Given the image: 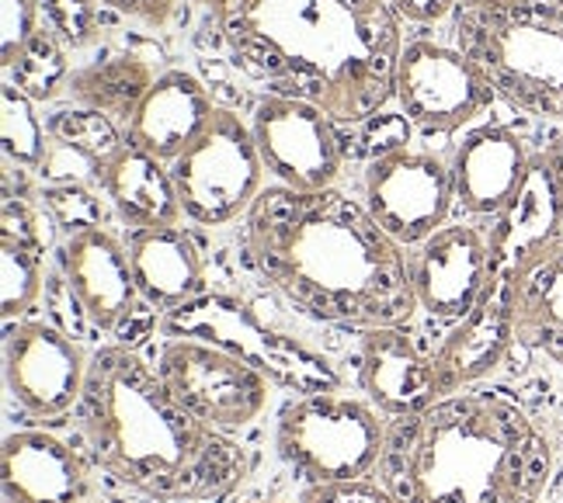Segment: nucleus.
Returning <instances> with one entry per match:
<instances>
[{
  "mask_svg": "<svg viewBox=\"0 0 563 503\" xmlns=\"http://www.w3.org/2000/svg\"><path fill=\"white\" fill-rule=\"evenodd\" d=\"M230 59L268 94L365 125L397 94L400 18L386 0H195Z\"/></svg>",
  "mask_w": 563,
  "mask_h": 503,
  "instance_id": "obj_1",
  "label": "nucleus"
},
{
  "mask_svg": "<svg viewBox=\"0 0 563 503\" xmlns=\"http://www.w3.org/2000/svg\"><path fill=\"white\" fill-rule=\"evenodd\" d=\"M244 236L268 286L323 323L373 331L421 310L407 247L338 188L268 185L247 212Z\"/></svg>",
  "mask_w": 563,
  "mask_h": 503,
  "instance_id": "obj_2",
  "label": "nucleus"
},
{
  "mask_svg": "<svg viewBox=\"0 0 563 503\" xmlns=\"http://www.w3.org/2000/svg\"><path fill=\"white\" fill-rule=\"evenodd\" d=\"M80 431L101 469L164 503L223 500L244 483L251 455L170 396L157 365L122 344L91 355Z\"/></svg>",
  "mask_w": 563,
  "mask_h": 503,
  "instance_id": "obj_3",
  "label": "nucleus"
},
{
  "mask_svg": "<svg viewBox=\"0 0 563 503\" xmlns=\"http://www.w3.org/2000/svg\"><path fill=\"white\" fill-rule=\"evenodd\" d=\"M553 445L497 392H452L386 427L379 483L397 503H539Z\"/></svg>",
  "mask_w": 563,
  "mask_h": 503,
  "instance_id": "obj_4",
  "label": "nucleus"
},
{
  "mask_svg": "<svg viewBox=\"0 0 563 503\" xmlns=\"http://www.w3.org/2000/svg\"><path fill=\"white\" fill-rule=\"evenodd\" d=\"M456 49L515 108L563 125V0L463 8Z\"/></svg>",
  "mask_w": 563,
  "mask_h": 503,
  "instance_id": "obj_5",
  "label": "nucleus"
},
{
  "mask_svg": "<svg viewBox=\"0 0 563 503\" xmlns=\"http://www.w3.org/2000/svg\"><path fill=\"white\" fill-rule=\"evenodd\" d=\"M386 424L373 403L344 392L296 396L278 413L275 448L296 476L310 483L365 479L379 469Z\"/></svg>",
  "mask_w": 563,
  "mask_h": 503,
  "instance_id": "obj_6",
  "label": "nucleus"
},
{
  "mask_svg": "<svg viewBox=\"0 0 563 503\" xmlns=\"http://www.w3.org/2000/svg\"><path fill=\"white\" fill-rule=\"evenodd\" d=\"M164 331L170 337H199L223 347V351L244 358L251 368L262 371L272 385L299 392V396L341 389V379L328 358L289 334L272 331L244 302H236L230 295H216V292L199 295L195 302L181 305V310L167 313Z\"/></svg>",
  "mask_w": 563,
  "mask_h": 503,
  "instance_id": "obj_7",
  "label": "nucleus"
},
{
  "mask_svg": "<svg viewBox=\"0 0 563 503\" xmlns=\"http://www.w3.org/2000/svg\"><path fill=\"white\" fill-rule=\"evenodd\" d=\"M265 174L251 122L230 108H216L199 139L170 164L181 212L199 226H227L247 215L265 191Z\"/></svg>",
  "mask_w": 563,
  "mask_h": 503,
  "instance_id": "obj_8",
  "label": "nucleus"
},
{
  "mask_svg": "<svg viewBox=\"0 0 563 503\" xmlns=\"http://www.w3.org/2000/svg\"><path fill=\"white\" fill-rule=\"evenodd\" d=\"M157 371L195 421L223 434L251 427L272 400V382L262 371L199 337H170L161 347Z\"/></svg>",
  "mask_w": 563,
  "mask_h": 503,
  "instance_id": "obj_9",
  "label": "nucleus"
},
{
  "mask_svg": "<svg viewBox=\"0 0 563 503\" xmlns=\"http://www.w3.org/2000/svg\"><path fill=\"white\" fill-rule=\"evenodd\" d=\"M394 98L410 125L449 136L481 119L494 104L497 91L484 70L456 46L415 38L404 42Z\"/></svg>",
  "mask_w": 563,
  "mask_h": 503,
  "instance_id": "obj_10",
  "label": "nucleus"
},
{
  "mask_svg": "<svg viewBox=\"0 0 563 503\" xmlns=\"http://www.w3.org/2000/svg\"><path fill=\"white\" fill-rule=\"evenodd\" d=\"M456 202L452 167L439 153L400 146L365 164V209L404 247H418L439 233Z\"/></svg>",
  "mask_w": 563,
  "mask_h": 503,
  "instance_id": "obj_11",
  "label": "nucleus"
},
{
  "mask_svg": "<svg viewBox=\"0 0 563 503\" xmlns=\"http://www.w3.org/2000/svg\"><path fill=\"white\" fill-rule=\"evenodd\" d=\"M328 112L299 98L265 94L251 112V133L265 170L292 191L334 188L344 167V139Z\"/></svg>",
  "mask_w": 563,
  "mask_h": 503,
  "instance_id": "obj_12",
  "label": "nucleus"
},
{
  "mask_svg": "<svg viewBox=\"0 0 563 503\" xmlns=\"http://www.w3.org/2000/svg\"><path fill=\"white\" fill-rule=\"evenodd\" d=\"M88 365L80 344L42 320H18L4 331V382L11 400L38 421L80 406Z\"/></svg>",
  "mask_w": 563,
  "mask_h": 503,
  "instance_id": "obj_13",
  "label": "nucleus"
},
{
  "mask_svg": "<svg viewBox=\"0 0 563 503\" xmlns=\"http://www.w3.org/2000/svg\"><path fill=\"white\" fill-rule=\"evenodd\" d=\"M515 281L490 275L484 295L460 323H452L449 337L431 355L439 400L494 376L508 358L515 344Z\"/></svg>",
  "mask_w": 563,
  "mask_h": 503,
  "instance_id": "obj_14",
  "label": "nucleus"
},
{
  "mask_svg": "<svg viewBox=\"0 0 563 503\" xmlns=\"http://www.w3.org/2000/svg\"><path fill=\"white\" fill-rule=\"evenodd\" d=\"M410 281L421 310L460 323L490 281L487 236L473 226H442L410 254Z\"/></svg>",
  "mask_w": 563,
  "mask_h": 503,
  "instance_id": "obj_15",
  "label": "nucleus"
},
{
  "mask_svg": "<svg viewBox=\"0 0 563 503\" xmlns=\"http://www.w3.org/2000/svg\"><path fill=\"white\" fill-rule=\"evenodd\" d=\"M563 185L550 153H532L522 185L515 188L508 205L494 215L487 233L490 275L518 278L529 260L563 236Z\"/></svg>",
  "mask_w": 563,
  "mask_h": 503,
  "instance_id": "obj_16",
  "label": "nucleus"
},
{
  "mask_svg": "<svg viewBox=\"0 0 563 503\" xmlns=\"http://www.w3.org/2000/svg\"><path fill=\"white\" fill-rule=\"evenodd\" d=\"M59 265L80 313L98 331H115L133 316L140 289L133 265H129V250L115 233H108L104 226L70 233L59 247Z\"/></svg>",
  "mask_w": 563,
  "mask_h": 503,
  "instance_id": "obj_17",
  "label": "nucleus"
},
{
  "mask_svg": "<svg viewBox=\"0 0 563 503\" xmlns=\"http://www.w3.org/2000/svg\"><path fill=\"white\" fill-rule=\"evenodd\" d=\"M358 382L369 403L394 421L415 417V413L439 400L431 358L421 355V347L404 323L362 331Z\"/></svg>",
  "mask_w": 563,
  "mask_h": 503,
  "instance_id": "obj_18",
  "label": "nucleus"
},
{
  "mask_svg": "<svg viewBox=\"0 0 563 503\" xmlns=\"http://www.w3.org/2000/svg\"><path fill=\"white\" fill-rule=\"evenodd\" d=\"M4 503H84L91 483L84 458L49 431H14L0 445Z\"/></svg>",
  "mask_w": 563,
  "mask_h": 503,
  "instance_id": "obj_19",
  "label": "nucleus"
},
{
  "mask_svg": "<svg viewBox=\"0 0 563 503\" xmlns=\"http://www.w3.org/2000/svg\"><path fill=\"white\" fill-rule=\"evenodd\" d=\"M216 115L209 87L191 70H164L146 91L140 108L125 125V143L146 149L150 157L175 164L199 139V133Z\"/></svg>",
  "mask_w": 563,
  "mask_h": 503,
  "instance_id": "obj_20",
  "label": "nucleus"
},
{
  "mask_svg": "<svg viewBox=\"0 0 563 503\" xmlns=\"http://www.w3.org/2000/svg\"><path fill=\"white\" fill-rule=\"evenodd\" d=\"M532 153L508 125H476L452 153L456 202L473 215H497L522 185Z\"/></svg>",
  "mask_w": 563,
  "mask_h": 503,
  "instance_id": "obj_21",
  "label": "nucleus"
},
{
  "mask_svg": "<svg viewBox=\"0 0 563 503\" xmlns=\"http://www.w3.org/2000/svg\"><path fill=\"white\" fill-rule=\"evenodd\" d=\"M129 265L140 299L161 313H175L181 305L206 295V265L199 247L181 226H146L125 239Z\"/></svg>",
  "mask_w": 563,
  "mask_h": 503,
  "instance_id": "obj_22",
  "label": "nucleus"
},
{
  "mask_svg": "<svg viewBox=\"0 0 563 503\" xmlns=\"http://www.w3.org/2000/svg\"><path fill=\"white\" fill-rule=\"evenodd\" d=\"M98 185L104 191V199L112 202L122 223L133 230L146 226H178L181 202L178 188L170 178V164L150 157L146 149L133 143H119L115 153L101 164Z\"/></svg>",
  "mask_w": 563,
  "mask_h": 503,
  "instance_id": "obj_23",
  "label": "nucleus"
},
{
  "mask_svg": "<svg viewBox=\"0 0 563 503\" xmlns=\"http://www.w3.org/2000/svg\"><path fill=\"white\" fill-rule=\"evenodd\" d=\"M515 340L563 365V236L539 250L515 281Z\"/></svg>",
  "mask_w": 563,
  "mask_h": 503,
  "instance_id": "obj_24",
  "label": "nucleus"
},
{
  "mask_svg": "<svg viewBox=\"0 0 563 503\" xmlns=\"http://www.w3.org/2000/svg\"><path fill=\"white\" fill-rule=\"evenodd\" d=\"M157 77L161 74H154V67L140 56H108L74 70L67 91L74 94V101L91 108V112L129 125V119H133V112Z\"/></svg>",
  "mask_w": 563,
  "mask_h": 503,
  "instance_id": "obj_25",
  "label": "nucleus"
},
{
  "mask_svg": "<svg viewBox=\"0 0 563 503\" xmlns=\"http://www.w3.org/2000/svg\"><path fill=\"white\" fill-rule=\"evenodd\" d=\"M70 59H67V42H63L46 21L38 32L29 38V46L18 53V59L4 70V80H11L21 94H29L35 104L53 101L70 87Z\"/></svg>",
  "mask_w": 563,
  "mask_h": 503,
  "instance_id": "obj_26",
  "label": "nucleus"
},
{
  "mask_svg": "<svg viewBox=\"0 0 563 503\" xmlns=\"http://www.w3.org/2000/svg\"><path fill=\"white\" fill-rule=\"evenodd\" d=\"M0 143L4 160L25 170H38L49 164V125L38 119L35 101L21 94L11 80L0 83Z\"/></svg>",
  "mask_w": 563,
  "mask_h": 503,
  "instance_id": "obj_27",
  "label": "nucleus"
},
{
  "mask_svg": "<svg viewBox=\"0 0 563 503\" xmlns=\"http://www.w3.org/2000/svg\"><path fill=\"white\" fill-rule=\"evenodd\" d=\"M49 139L56 149L63 153H74V157H84L95 174L101 170V164L112 157L115 146L122 143L119 133H115V122L101 115V112H91V108H77V112H56L49 122Z\"/></svg>",
  "mask_w": 563,
  "mask_h": 503,
  "instance_id": "obj_28",
  "label": "nucleus"
},
{
  "mask_svg": "<svg viewBox=\"0 0 563 503\" xmlns=\"http://www.w3.org/2000/svg\"><path fill=\"white\" fill-rule=\"evenodd\" d=\"M42 295V250L0 236V313L18 323Z\"/></svg>",
  "mask_w": 563,
  "mask_h": 503,
  "instance_id": "obj_29",
  "label": "nucleus"
},
{
  "mask_svg": "<svg viewBox=\"0 0 563 503\" xmlns=\"http://www.w3.org/2000/svg\"><path fill=\"white\" fill-rule=\"evenodd\" d=\"M46 11V25L74 49L91 46L101 35V4L98 0H38Z\"/></svg>",
  "mask_w": 563,
  "mask_h": 503,
  "instance_id": "obj_30",
  "label": "nucleus"
},
{
  "mask_svg": "<svg viewBox=\"0 0 563 503\" xmlns=\"http://www.w3.org/2000/svg\"><path fill=\"white\" fill-rule=\"evenodd\" d=\"M42 209L63 230H88V226H101V205L91 191H84L74 181H63L42 191Z\"/></svg>",
  "mask_w": 563,
  "mask_h": 503,
  "instance_id": "obj_31",
  "label": "nucleus"
},
{
  "mask_svg": "<svg viewBox=\"0 0 563 503\" xmlns=\"http://www.w3.org/2000/svg\"><path fill=\"white\" fill-rule=\"evenodd\" d=\"M38 25V0H0V67H11Z\"/></svg>",
  "mask_w": 563,
  "mask_h": 503,
  "instance_id": "obj_32",
  "label": "nucleus"
},
{
  "mask_svg": "<svg viewBox=\"0 0 563 503\" xmlns=\"http://www.w3.org/2000/svg\"><path fill=\"white\" fill-rule=\"evenodd\" d=\"M299 503H397L376 479H338V483H310L299 493Z\"/></svg>",
  "mask_w": 563,
  "mask_h": 503,
  "instance_id": "obj_33",
  "label": "nucleus"
},
{
  "mask_svg": "<svg viewBox=\"0 0 563 503\" xmlns=\"http://www.w3.org/2000/svg\"><path fill=\"white\" fill-rule=\"evenodd\" d=\"M46 209H32L18 199H4V226H0V236L8 239H21L35 250H46L49 247V230H46Z\"/></svg>",
  "mask_w": 563,
  "mask_h": 503,
  "instance_id": "obj_34",
  "label": "nucleus"
},
{
  "mask_svg": "<svg viewBox=\"0 0 563 503\" xmlns=\"http://www.w3.org/2000/svg\"><path fill=\"white\" fill-rule=\"evenodd\" d=\"M104 11H115L122 18H133L146 29H164L175 18L178 0H98Z\"/></svg>",
  "mask_w": 563,
  "mask_h": 503,
  "instance_id": "obj_35",
  "label": "nucleus"
},
{
  "mask_svg": "<svg viewBox=\"0 0 563 503\" xmlns=\"http://www.w3.org/2000/svg\"><path fill=\"white\" fill-rule=\"evenodd\" d=\"M369 125V139L376 143L373 149V157L376 153H386V149H400V146H410V122L407 115H394V112H383L376 115L373 122H365Z\"/></svg>",
  "mask_w": 563,
  "mask_h": 503,
  "instance_id": "obj_36",
  "label": "nucleus"
},
{
  "mask_svg": "<svg viewBox=\"0 0 563 503\" xmlns=\"http://www.w3.org/2000/svg\"><path fill=\"white\" fill-rule=\"evenodd\" d=\"M386 4L397 18L418 21V25H435V21H445L456 11L460 0H386Z\"/></svg>",
  "mask_w": 563,
  "mask_h": 503,
  "instance_id": "obj_37",
  "label": "nucleus"
},
{
  "mask_svg": "<svg viewBox=\"0 0 563 503\" xmlns=\"http://www.w3.org/2000/svg\"><path fill=\"white\" fill-rule=\"evenodd\" d=\"M547 153H550V160H553V167H556V178H560V185H563V136L553 139V143L547 146Z\"/></svg>",
  "mask_w": 563,
  "mask_h": 503,
  "instance_id": "obj_38",
  "label": "nucleus"
},
{
  "mask_svg": "<svg viewBox=\"0 0 563 503\" xmlns=\"http://www.w3.org/2000/svg\"><path fill=\"white\" fill-rule=\"evenodd\" d=\"M463 8H494V4H511V0H460Z\"/></svg>",
  "mask_w": 563,
  "mask_h": 503,
  "instance_id": "obj_39",
  "label": "nucleus"
},
{
  "mask_svg": "<svg viewBox=\"0 0 563 503\" xmlns=\"http://www.w3.org/2000/svg\"><path fill=\"white\" fill-rule=\"evenodd\" d=\"M241 503H278V500H241Z\"/></svg>",
  "mask_w": 563,
  "mask_h": 503,
  "instance_id": "obj_40",
  "label": "nucleus"
}]
</instances>
